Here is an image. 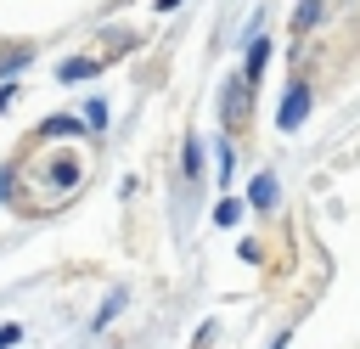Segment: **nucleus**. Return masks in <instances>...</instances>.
Returning a JSON list of instances; mask_svg holds the SVG:
<instances>
[{
	"instance_id": "423d86ee",
	"label": "nucleus",
	"mask_w": 360,
	"mask_h": 349,
	"mask_svg": "<svg viewBox=\"0 0 360 349\" xmlns=\"http://www.w3.org/2000/svg\"><path fill=\"white\" fill-rule=\"evenodd\" d=\"M214 220H219V225H236V220H242V203H236V197H219V203H214Z\"/></svg>"
},
{
	"instance_id": "f8f14e48",
	"label": "nucleus",
	"mask_w": 360,
	"mask_h": 349,
	"mask_svg": "<svg viewBox=\"0 0 360 349\" xmlns=\"http://www.w3.org/2000/svg\"><path fill=\"white\" fill-rule=\"evenodd\" d=\"M11 96H17V90H11V84H0V113L11 107Z\"/></svg>"
},
{
	"instance_id": "f257e3e1",
	"label": "nucleus",
	"mask_w": 360,
	"mask_h": 349,
	"mask_svg": "<svg viewBox=\"0 0 360 349\" xmlns=\"http://www.w3.org/2000/svg\"><path fill=\"white\" fill-rule=\"evenodd\" d=\"M304 113H309V84H304V79H292V84H287V96H281V107H276V124H281V129H298V124H304Z\"/></svg>"
},
{
	"instance_id": "7ed1b4c3",
	"label": "nucleus",
	"mask_w": 360,
	"mask_h": 349,
	"mask_svg": "<svg viewBox=\"0 0 360 349\" xmlns=\"http://www.w3.org/2000/svg\"><path fill=\"white\" fill-rule=\"evenodd\" d=\"M276 197H281L276 174H270V169H264V174H253V186H248V203H253V208H276Z\"/></svg>"
},
{
	"instance_id": "f03ea898",
	"label": "nucleus",
	"mask_w": 360,
	"mask_h": 349,
	"mask_svg": "<svg viewBox=\"0 0 360 349\" xmlns=\"http://www.w3.org/2000/svg\"><path fill=\"white\" fill-rule=\"evenodd\" d=\"M219 107H225V118H231V124H242V118H248V79H231Z\"/></svg>"
},
{
	"instance_id": "9d476101",
	"label": "nucleus",
	"mask_w": 360,
	"mask_h": 349,
	"mask_svg": "<svg viewBox=\"0 0 360 349\" xmlns=\"http://www.w3.org/2000/svg\"><path fill=\"white\" fill-rule=\"evenodd\" d=\"M45 135H79V118H45Z\"/></svg>"
},
{
	"instance_id": "39448f33",
	"label": "nucleus",
	"mask_w": 360,
	"mask_h": 349,
	"mask_svg": "<svg viewBox=\"0 0 360 349\" xmlns=\"http://www.w3.org/2000/svg\"><path fill=\"white\" fill-rule=\"evenodd\" d=\"M56 73H62L68 84H79V79H90V73H96V56H73V62H62Z\"/></svg>"
},
{
	"instance_id": "4468645a",
	"label": "nucleus",
	"mask_w": 360,
	"mask_h": 349,
	"mask_svg": "<svg viewBox=\"0 0 360 349\" xmlns=\"http://www.w3.org/2000/svg\"><path fill=\"white\" fill-rule=\"evenodd\" d=\"M6 191H11V174H6V169H0V197H6Z\"/></svg>"
},
{
	"instance_id": "9b49d317",
	"label": "nucleus",
	"mask_w": 360,
	"mask_h": 349,
	"mask_svg": "<svg viewBox=\"0 0 360 349\" xmlns=\"http://www.w3.org/2000/svg\"><path fill=\"white\" fill-rule=\"evenodd\" d=\"M17 338H22V326H0V349H11Z\"/></svg>"
},
{
	"instance_id": "ddd939ff",
	"label": "nucleus",
	"mask_w": 360,
	"mask_h": 349,
	"mask_svg": "<svg viewBox=\"0 0 360 349\" xmlns=\"http://www.w3.org/2000/svg\"><path fill=\"white\" fill-rule=\"evenodd\" d=\"M180 6H186V0H158V11H180Z\"/></svg>"
},
{
	"instance_id": "0eeeda50",
	"label": "nucleus",
	"mask_w": 360,
	"mask_h": 349,
	"mask_svg": "<svg viewBox=\"0 0 360 349\" xmlns=\"http://www.w3.org/2000/svg\"><path fill=\"white\" fill-rule=\"evenodd\" d=\"M321 17V0H298V11H292V28H309Z\"/></svg>"
},
{
	"instance_id": "6e6552de",
	"label": "nucleus",
	"mask_w": 360,
	"mask_h": 349,
	"mask_svg": "<svg viewBox=\"0 0 360 349\" xmlns=\"http://www.w3.org/2000/svg\"><path fill=\"white\" fill-rule=\"evenodd\" d=\"M118 310H124V293H112V298H107V304H101V310H96V321H90V326H107V321H112V315H118Z\"/></svg>"
},
{
	"instance_id": "1a4fd4ad",
	"label": "nucleus",
	"mask_w": 360,
	"mask_h": 349,
	"mask_svg": "<svg viewBox=\"0 0 360 349\" xmlns=\"http://www.w3.org/2000/svg\"><path fill=\"white\" fill-rule=\"evenodd\" d=\"M84 124H90V129H107V107H101V101H84Z\"/></svg>"
},
{
	"instance_id": "20e7f679",
	"label": "nucleus",
	"mask_w": 360,
	"mask_h": 349,
	"mask_svg": "<svg viewBox=\"0 0 360 349\" xmlns=\"http://www.w3.org/2000/svg\"><path fill=\"white\" fill-rule=\"evenodd\" d=\"M264 62H270V39H259V34H253V39H248V62H242V79L253 84V79L264 73Z\"/></svg>"
}]
</instances>
